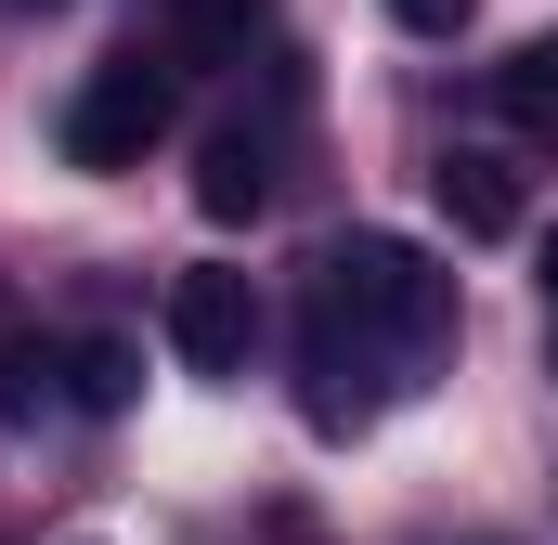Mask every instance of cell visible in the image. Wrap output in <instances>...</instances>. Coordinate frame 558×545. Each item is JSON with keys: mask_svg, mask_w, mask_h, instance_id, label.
<instances>
[{"mask_svg": "<svg viewBox=\"0 0 558 545\" xmlns=\"http://www.w3.org/2000/svg\"><path fill=\"white\" fill-rule=\"evenodd\" d=\"M468 13H481V0H390V26H416V39H454Z\"/></svg>", "mask_w": 558, "mask_h": 545, "instance_id": "9", "label": "cell"}, {"mask_svg": "<svg viewBox=\"0 0 558 545\" xmlns=\"http://www.w3.org/2000/svg\"><path fill=\"white\" fill-rule=\"evenodd\" d=\"M533 286H546V364H558V234L533 247Z\"/></svg>", "mask_w": 558, "mask_h": 545, "instance_id": "11", "label": "cell"}, {"mask_svg": "<svg viewBox=\"0 0 558 545\" xmlns=\"http://www.w3.org/2000/svg\"><path fill=\"white\" fill-rule=\"evenodd\" d=\"M169 351H182L195 377H247V351H260V286L234 261H195L169 286Z\"/></svg>", "mask_w": 558, "mask_h": 545, "instance_id": "3", "label": "cell"}, {"mask_svg": "<svg viewBox=\"0 0 558 545\" xmlns=\"http://www.w3.org/2000/svg\"><path fill=\"white\" fill-rule=\"evenodd\" d=\"M131 390H143V351H131V338H78V351H65V403H78V415H118Z\"/></svg>", "mask_w": 558, "mask_h": 545, "instance_id": "6", "label": "cell"}, {"mask_svg": "<svg viewBox=\"0 0 558 545\" xmlns=\"http://www.w3.org/2000/svg\"><path fill=\"white\" fill-rule=\"evenodd\" d=\"M0 13H52V0H0Z\"/></svg>", "mask_w": 558, "mask_h": 545, "instance_id": "12", "label": "cell"}, {"mask_svg": "<svg viewBox=\"0 0 558 545\" xmlns=\"http://www.w3.org/2000/svg\"><path fill=\"white\" fill-rule=\"evenodd\" d=\"M26 390H39V351H26V338L0 325V403H26Z\"/></svg>", "mask_w": 558, "mask_h": 545, "instance_id": "10", "label": "cell"}, {"mask_svg": "<svg viewBox=\"0 0 558 545\" xmlns=\"http://www.w3.org/2000/svg\"><path fill=\"white\" fill-rule=\"evenodd\" d=\"M195 208H208V221H260V208H274V131H247V118H234V131L208 143Z\"/></svg>", "mask_w": 558, "mask_h": 545, "instance_id": "5", "label": "cell"}, {"mask_svg": "<svg viewBox=\"0 0 558 545\" xmlns=\"http://www.w3.org/2000/svg\"><path fill=\"white\" fill-rule=\"evenodd\" d=\"M247 26H260V0H182V39H195V52H234Z\"/></svg>", "mask_w": 558, "mask_h": 545, "instance_id": "8", "label": "cell"}, {"mask_svg": "<svg viewBox=\"0 0 558 545\" xmlns=\"http://www.w3.org/2000/svg\"><path fill=\"white\" fill-rule=\"evenodd\" d=\"M428 195H441V221H454V234H481V247L533 221V208H520V169H507V156H481V143H454V156L428 169Z\"/></svg>", "mask_w": 558, "mask_h": 545, "instance_id": "4", "label": "cell"}, {"mask_svg": "<svg viewBox=\"0 0 558 545\" xmlns=\"http://www.w3.org/2000/svg\"><path fill=\"white\" fill-rule=\"evenodd\" d=\"M454 338V272L403 234H338L299 286V415L338 441L390 390H416Z\"/></svg>", "mask_w": 558, "mask_h": 545, "instance_id": "1", "label": "cell"}, {"mask_svg": "<svg viewBox=\"0 0 558 545\" xmlns=\"http://www.w3.org/2000/svg\"><path fill=\"white\" fill-rule=\"evenodd\" d=\"M182 118V65L169 52H105L78 92H65V169H143Z\"/></svg>", "mask_w": 558, "mask_h": 545, "instance_id": "2", "label": "cell"}, {"mask_svg": "<svg viewBox=\"0 0 558 545\" xmlns=\"http://www.w3.org/2000/svg\"><path fill=\"white\" fill-rule=\"evenodd\" d=\"M494 105H507L520 131H558V39H520V52L494 65Z\"/></svg>", "mask_w": 558, "mask_h": 545, "instance_id": "7", "label": "cell"}]
</instances>
